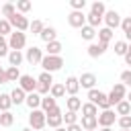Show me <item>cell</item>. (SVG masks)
Instances as JSON below:
<instances>
[{"label":"cell","mask_w":131,"mask_h":131,"mask_svg":"<svg viewBox=\"0 0 131 131\" xmlns=\"http://www.w3.org/2000/svg\"><path fill=\"white\" fill-rule=\"evenodd\" d=\"M41 68H43V72L53 74V72H57V70L63 68V57H61V55H43Z\"/></svg>","instance_id":"1"},{"label":"cell","mask_w":131,"mask_h":131,"mask_svg":"<svg viewBox=\"0 0 131 131\" xmlns=\"http://www.w3.org/2000/svg\"><path fill=\"white\" fill-rule=\"evenodd\" d=\"M45 125H47V115H45L41 108L31 111V115H29V127H31L33 131H43Z\"/></svg>","instance_id":"2"},{"label":"cell","mask_w":131,"mask_h":131,"mask_svg":"<svg viewBox=\"0 0 131 131\" xmlns=\"http://www.w3.org/2000/svg\"><path fill=\"white\" fill-rule=\"evenodd\" d=\"M88 102L96 104V106L102 108V111H108V108H111V106H108V98H106V94L100 92V90H96V88L88 90Z\"/></svg>","instance_id":"3"},{"label":"cell","mask_w":131,"mask_h":131,"mask_svg":"<svg viewBox=\"0 0 131 131\" xmlns=\"http://www.w3.org/2000/svg\"><path fill=\"white\" fill-rule=\"evenodd\" d=\"M25 45H27V35L20 33V31H12V35L8 37V47H10V51H20Z\"/></svg>","instance_id":"4"},{"label":"cell","mask_w":131,"mask_h":131,"mask_svg":"<svg viewBox=\"0 0 131 131\" xmlns=\"http://www.w3.org/2000/svg\"><path fill=\"white\" fill-rule=\"evenodd\" d=\"M6 20L12 25V29H14V31H20V33H25V31L31 27L29 18H27L25 14H20V12H16L14 16H10V18H6Z\"/></svg>","instance_id":"5"},{"label":"cell","mask_w":131,"mask_h":131,"mask_svg":"<svg viewBox=\"0 0 131 131\" xmlns=\"http://www.w3.org/2000/svg\"><path fill=\"white\" fill-rule=\"evenodd\" d=\"M25 59H27L31 66L41 63V59H43V49H41V47H37V45H31V47L25 51Z\"/></svg>","instance_id":"6"},{"label":"cell","mask_w":131,"mask_h":131,"mask_svg":"<svg viewBox=\"0 0 131 131\" xmlns=\"http://www.w3.org/2000/svg\"><path fill=\"white\" fill-rule=\"evenodd\" d=\"M68 23H70V27H74V29H82V27H86V14L80 12V10H72V12L68 14Z\"/></svg>","instance_id":"7"},{"label":"cell","mask_w":131,"mask_h":131,"mask_svg":"<svg viewBox=\"0 0 131 131\" xmlns=\"http://www.w3.org/2000/svg\"><path fill=\"white\" fill-rule=\"evenodd\" d=\"M102 20H104V25H106L111 31H115L117 27H121V20H123V18H121V14H119L117 10H106Z\"/></svg>","instance_id":"8"},{"label":"cell","mask_w":131,"mask_h":131,"mask_svg":"<svg viewBox=\"0 0 131 131\" xmlns=\"http://www.w3.org/2000/svg\"><path fill=\"white\" fill-rule=\"evenodd\" d=\"M18 88H23L27 94L37 92V80H35L33 76H29V74H23L20 80H18Z\"/></svg>","instance_id":"9"},{"label":"cell","mask_w":131,"mask_h":131,"mask_svg":"<svg viewBox=\"0 0 131 131\" xmlns=\"http://www.w3.org/2000/svg\"><path fill=\"white\" fill-rule=\"evenodd\" d=\"M119 117H117V113L115 111H102V113H98V127H111L115 121H117Z\"/></svg>","instance_id":"10"},{"label":"cell","mask_w":131,"mask_h":131,"mask_svg":"<svg viewBox=\"0 0 131 131\" xmlns=\"http://www.w3.org/2000/svg\"><path fill=\"white\" fill-rule=\"evenodd\" d=\"M78 82H80V88H86V90H92L94 86H96V76L92 74V72H84L80 78H78Z\"/></svg>","instance_id":"11"},{"label":"cell","mask_w":131,"mask_h":131,"mask_svg":"<svg viewBox=\"0 0 131 131\" xmlns=\"http://www.w3.org/2000/svg\"><path fill=\"white\" fill-rule=\"evenodd\" d=\"M78 90H80V82L76 76H68L66 78V94L70 96H78Z\"/></svg>","instance_id":"12"},{"label":"cell","mask_w":131,"mask_h":131,"mask_svg":"<svg viewBox=\"0 0 131 131\" xmlns=\"http://www.w3.org/2000/svg\"><path fill=\"white\" fill-rule=\"evenodd\" d=\"M106 47H108V45H104V43H94V41H92V43L88 45V49H86V51H88V55H90V57H100V55L106 51Z\"/></svg>","instance_id":"13"},{"label":"cell","mask_w":131,"mask_h":131,"mask_svg":"<svg viewBox=\"0 0 131 131\" xmlns=\"http://www.w3.org/2000/svg\"><path fill=\"white\" fill-rule=\"evenodd\" d=\"M41 98H43V96H39L37 92H31V94H27L25 104H27L31 111H37V108H41Z\"/></svg>","instance_id":"14"},{"label":"cell","mask_w":131,"mask_h":131,"mask_svg":"<svg viewBox=\"0 0 131 131\" xmlns=\"http://www.w3.org/2000/svg\"><path fill=\"white\" fill-rule=\"evenodd\" d=\"M41 41H45V43H51V41H57V31L53 29V27H45L43 31H41Z\"/></svg>","instance_id":"15"},{"label":"cell","mask_w":131,"mask_h":131,"mask_svg":"<svg viewBox=\"0 0 131 131\" xmlns=\"http://www.w3.org/2000/svg\"><path fill=\"white\" fill-rule=\"evenodd\" d=\"M55 106H57V102H55V98H53L51 94H47V96H43V98H41V111H43L45 115H47L49 111H53Z\"/></svg>","instance_id":"16"},{"label":"cell","mask_w":131,"mask_h":131,"mask_svg":"<svg viewBox=\"0 0 131 131\" xmlns=\"http://www.w3.org/2000/svg\"><path fill=\"white\" fill-rule=\"evenodd\" d=\"M80 125H82L84 131H94L98 127V117H82Z\"/></svg>","instance_id":"17"},{"label":"cell","mask_w":131,"mask_h":131,"mask_svg":"<svg viewBox=\"0 0 131 131\" xmlns=\"http://www.w3.org/2000/svg\"><path fill=\"white\" fill-rule=\"evenodd\" d=\"M98 43H104V45H108L111 41H113V31L108 29V27H102V29H98Z\"/></svg>","instance_id":"18"},{"label":"cell","mask_w":131,"mask_h":131,"mask_svg":"<svg viewBox=\"0 0 131 131\" xmlns=\"http://www.w3.org/2000/svg\"><path fill=\"white\" fill-rule=\"evenodd\" d=\"M10 98H12V104H23L25 100H27V92L23 90V88H14L12 92H10Z\"/></svg>","instance_id":"19"},{"label":"cell","mask_w":131,"mask_h":131,"mask_svg":"<svg viewBox=\"0 0 131 131\" xmlns=\"http://www.w3.org/2000/svg\"><path fill=\"white\" fill-rule=\"evenodd\" d=\"M61 49H63V45H61L59 41L45 43V51H47V55H61Z\"/></svg>","instance_id":"20"},{"label":"cell","mask_w":131,"mask_h":131,"mask_svg":"<svg viewBox=\"0 0 131 131\" xmlns=\"http://www.w3.org/2000/svg\"><path fill=\"white\" fill-rule=\"evenodd\" d=\"M80 111H82V117H98V106L92 102H84Z\"/></svg>","instance_id":"21"},{"label":"cell","mask_w":131,"mask_h":131,"mask_svg":"<svg viewBox=\"0 0 131 131\" xmlns=\"http://www.w3.org/2000/svg\"><path fill=\"white\" fill-rule=\"evenodd\" d=\"M63 125V115H47V127L49 129H59Z\"/></svg>","instance_id":"22"},{"label":"cell","mask_w":131,"mask_h":131,"mask_svg":"<svg viewBox=\"0 0 131 131\" xmlns=\"http://www.w3.org/2000/svg\"><path fill=\"white\" fill-rule=\"evenodd\" d=\"M96 33H98V31H96L94 27H90V25H86V27H82V29H80L82 39H84V41H90V43H92V39L96 37Z\"/></svg>","instance_id":"23"},{"label":"cell","mask_w":131,"mask_h":131,"mask_svg":"<svg viewBox=\"0 0 131 131\" xmlns=\"http://www.w3.org/2000/svg\"><path fill=\"white\" fill-rule=\"evenodd\" d=\"M23 59H25V53H23V51H10V53H8V61H10L12 68H18V66L23 63Z\"/></svg>","instance_id":"24"},{"label":"cell","mask_w":131,"mask_h":131,"mask_svg":"<svg viewBox=\"0 0 131 131\" xmlns=\"http://www.w3.org/2000/svg\"><path fill=\"white\" fill-rule=\"evenodd\" d=\"M49 94H51L53 98H61V96H66V84H61V82H53Z\"/></svg>","instance_id":"25"},{"label":"cell","mask_w":131,"mask_h":131,"mask_svg":"<svg viewBox=\"0 0 131 131\" xmlns=\"http://www.w3.org/2000/svg\"><path fill=\"white\" fill-rule=\"evenodd\" d=\"M66 106H68V111L78 113V111L82 108V100H80L78 96H70V98H66Z\"/></svg>","instance_id":"26"},{"label":"cell","mask_w":131,"mask_h":131,"mask_svg":"<svg viewBox=\"0 0 131 131\" xmlns=\"http://www.w3.org/2000/svg\"><path fill=\"white\" fill-rule=\"evenodd\" d=\"M115 113H117L119 117H127V115H131V104H129V100H121V102L115 106Z\"/></svg>","instance_id":"27"},{"label":"cell","mask_w":131,"mask_h":131,"mask_svg":"<svg viewBox=\"0 0 131 131\" xmlns=\"http://www.w3.org/2000/svg\"><path fill=\"white\" fill-rule=\"evenodd\" d=\"M10 106H12V98H10V94H8V92H2V94H0V113L10 111Z\"/></svg>","instance_id":"28"},{"label":"cell","mask_w":131,"mask_h":131,"mask_svg":"<svg viewBox=\"0 0 131 131\" xmlns=\"http://www.w3.org/2000/svg\"><path fill=\"white\" fill-rule=\"evenodd\" d=\"M90 12H94V14H98V16H102V18H104V12H106V6H104V2H100V0L92 2V6H90Z\"/></svg>","instance_id":"29"},{"label":"cell","mask_w":131,"mask_h":131,"mask_svg":"<svg viewBox=\"0 0 131 131\" xmlns=\"http://www.w3.org/2000/svg\"><path fill=\"white\" fill-rule=\"evenodd\" d=\"M100 23H102V16H98V14H94V12H88V14H86V25H90V27L98 29V27H100Z\"/></svg>","instance_id":"30"},{"label":"cell","mask_w":131,"mask_h":131,"mask_svg":"<svg viewBox=\"0 0 131 131\" xmlns=\"http://www.w3.org/2000/svg\"><path fill=\"white\" fill-rule=\"evenodd\" d=\"M20 76H23V74L18 72V68H12V66L6 68V78H8V82H18Z\"/></svg>","instance_id":"31"},{"label":"cell","mask_w":131,"mask_h":131,"mask_svg":"<svg viewBox=\"0 0 131 131\" xmlns=\"http://www.w3.org/2000/svg\"><path fill=\"white\" fill-rule=\"evenodd\" d=\"M14 14H16V6H14L12 2L2 4V16H4V18H10V16H14Z\"/></svg>","instance_id":"32"},{"label":"cell","mask_w":131,"mask_h":131,"mask_svg":"<svg viewBox=\"0 0 131 131\" xmlns=\"http://www.w3.org/2000/svg\"><path fill=\"white\" fill-rule=\"evenodd\" d=\"M127 51H129V43H127V41H117V43H115V53H117V55L125 57Z\"/></svg>","instance_id":"33"},{"label":"cell","mask_w":131,"mask_h":131,"mask_svg":"<svg viewBox=\"0 0 131 131\" xmlns=\"http://www.w3.org/2000/svg\"><path fill=\"white\" fill-rule=\"evenodd\" d=\"M12 123H14V115H12L10 111L0 113V125H2V127H10Z\"/></svg>","instance_id":"34"},{"label":"cell","mask_w":131,"mask_h":131,"mask_svg":"<svg viewBox=\"0 0 131 131\" xmlns=\"http://www.w3.org/2000/svg\"><path fill=\"white\" fill-rule=\"evenodd\" d=\"M10 37L12 35V25L6 20V18H0V37Z\"/></svg>","instance_id":"35"},{"label":"cell","mask_w":131,"mask_h":131,"mask_svg":"<svg viewBox=\"0 0 131 131\" xmlns=\"http://www.w3.org/2000/svg\"><path fill=\"white\" fill-rule=\"evenodd\" d=\"M31 8H33V4H31L29 0H18V2H16V12H20V14L29 12Z\"/></svg>","instance_id":"36"},{"label":"cell","mask_w":131,"mask_h":131,"mask_svg":"<svg viewBox=\"0 0 131 131\" xmlns=\"http://www.w3.org/2000/svg\"><path fill=\"white\" fill-rule=\"evenodd\" d=\"M37 82H41V84H45V86H53V76H51L49 72H41L39 78H37Z\"/></svg>","instance_id":"37"},{"label":"cell","mask_w":131,"mask_h":131,"mask_svg":"<svg viewBox=\"0 0 131 131\" xmlns=\"http://www.w3.org/2000/svg\"><path fill=\"white\" fill-rule=\"evenodd\" d=\"M111 90H113V92H115L117 96H121V98H127V86H125V84L117 82V84H115V86H113Z\"/></svg>","instance_id":"38"},{"label":"cell","mask_w":131,"mask_h":131,"mask_svg":"<svg viewBox=\"0 0 131 131\" xmlns=\"http://www.w3.org/2000/svg\"><path fill=\"white\" fill-rule=\"evenodd\" d=\"M63 123H66V127H68V125H76V123H78V113L68 111V113L63 115Z\"/></svg>","instance_id":"39"},{"label":"cell","mask_w":131,"mask_h":131,"mask_svg":"<svg viewBox=\"0 0 131 131\" xmlns=\"http://www.w3.org/2000/svg\"><path fill=\"white\" fill-rule=\"evenodd\" d=\"M45 29V25L41 23V20H33L31 23V27H29V31L33 33V35H41V31Z\"/></svg>","instance_id":"40"},{"label":"cell","mask_w":131,"mask_h":131,"mask_svg":"<svg viewBox=\"0 0 131 131\" xmlns=\"http://www.w3.org/2000/svg\"><path fill=\"white\" fill-rule=\"evenodd\" d=\"M117 123H119V129H129V131H131V115H127V117H119Z\"/></svg>","instance_id":"41"},{"label":"cell","mask_w":131,"mask_h":131,"mask_svg":"<svg viewBox=\"0 0 131 131\" xmlns=\"http://www.w3.org/2000/svg\"><path fill=\"white\" fill-rule=\"evenodd\" d=\"M10 53V47H8V41L4 37H0V57H8Z\"/></svg>","instance_id":"42"},{"label":"cell","mask_w":131,"mask_h":131,"mask_svg":"<svg viewBox=\"0 0 131 131\" xmlns=\"http://www.w3.org/2000/svg\"><path fill=\"white\" fill-rule=\"evenodd\" d=\"M70 6H72V10H84V6H86V0H70Z\"/></svg>","instance_id":"43"},{"label":"cell","mask_w":131,"mask_h":131,"mask_svg":"<svg viewBox=\"0 0 131 131\" xmlns=\"http://www.w3.org/2000/svg\"><path fill=\"white\" fill-rule=\"evenodd\" d=\"M121 84L131 86V70H123L121 72Z\"/></svg>","instance_id":"44"},{"label":"cell","mask_w":131,"mask_h":131,"mask_svg":"<svg viewBox=\"0 0 131 131\" xmlns=\"http://www.w3.org/2000/svg\"><path fill=\"white\" fill-rule=\"evenodd\" d=\"M121 29H123V33L127 35V33H131V16H125L123 20H121Z\"/></svg>","instance_id":"45"},{"label":"cell","mask_w":131,"mask_h":131,"mask_svg":"<svg viewBox=\"0 0 131 131\" xmlns=\"http://www.w3.org/2000/svg\"><path fill=\"white\" fill-rule=\"evenodd\" d=\"M0 84H8V78H6V70L0 66Z\"/></svg>","instance_id":"46"},{"label":"cell","mask_w":131,"mask_h":131,"mask_svg":"<svg viewBox=\"0 0 131 131\" xmlns=\"http://www.w3.org/2000/svg\"><path fill=\"white\" fill-rule=\"evenodd\" d=\"M66 131H84V129H82V125H80V123H76V125H68V127H66Z\"/></svg>","instance_id":"47"},{"label":"cell","mask_w":131,"mask_h":131,"mask_svg":"<svg viewBox=\"0 0 131 131\" xmlns=\"http://www.w3.org/2000/svg\"><path fill=\"white\" fill-rule=\"evenodd\" d=\"M125 63L131 66V51H127V55H125Z\"/></svg>","instance_id":"48"},{"label":"cell","mask_w":131,"mask_h":131,"mask_svg":"<svg viewBox=\"0 0 131 131\" xmlns=\"http://www.w3.org/2000/svg\"><path fill=\"white\" fill-rule=\"evenodd\" d=\"M127 100H129V104H131V90L127 92Z\"/></svg>","instance_id":"49"},{"label":"cell","mask_w":131,"mask_h":131,"mask_svg":"<svg viewBox=\"0 0 131 131\" xmlns=\"http://www.w3.org/2000/svg\"><path fill=\"white\" fill-rule=\"evenodd\" d=\"M100 131H113V129H111V127H102Z\"/></svg>","instance_id":"50"},{"label":"cell","mask_w":131,"mask_h":131,"mask_svg":"<svg viewBox=\"0 0 131 131\" xmlns=\"http://www.w3.org/2000/svg\"><path fill=\"white\" fill-rule=\"evenodd\" d=\"M53 131H66V127H59V129H53Z\"/></svg>","instance_id":"51"},{"label":"cell","mask_w":131,"mask_h":131,"mask_svg":"<svg viewBox=\"0 0 131 131\" xmlns=\"http://www.w3.org/2000/svg\"><path fill=\"white\" fill-rule=\"evenodd\" d=\"M20 131H33V129H31V127H25V129H20Z\"/></svg>","instance_id":"52"},{"label":"cell","mask_w":131,"mask_h":131,"mask_svg":"<svg viewBox=\"0 0 131 131\" xmlns=\"http://www.w3.org/2000/svg\"><path fill=\"white\" fill-rule=\"evenodd\" d=\"M119 131H129V129H119Z\"/></svg>","instance_id":"53"},{"label":"cell","mask_w":131,"mask_h":131,"mask_svg":"<svg viewBox=\"0 0 131 131\" xmlns=\"http://www.w3.org/2000/svg\"><path fill=\"white\" fill-rule=\"evenodd\" d=\"M0 16H2V6H0Z\"/></svg>","instance_id":"54"},{"label":"cell","mask_w":131,"mask_h":131,"mask_svg":"<svg viewBox=\"0 0 131 131\" xmlns=\"http://www.w3.org/2000/svg\"><path fill=\"white\" fill-rule=\"evenodd\" d=\"M129 51H131V43H129Z\"/></svg>","instance_id":"55"},{"label":"cell","mask_w":131,"mask_h":131,"mask_svg":"<svg viewBox=\"0 0 131 131\" xmlns=\"http://www.w3.org/2000/svg\"><path fill=\"white\" fill-rule=\"evenodd\" d=\"M43 131H49V129H43Z\"/></svg>","instance_id":"56"},{"label":"cell","mask_w":131,"mask_h":131,"mask_svg":"<svg viewBox=\"0 0 131 131\" xmlns=\"http://www.w3.org/2000/svg\"><path fill=\"white\" fill-rule=\"evenodd\" d=\"M0 127H2V125H0Z\"/></svg>","instance_id":"57"}]
</instances>
